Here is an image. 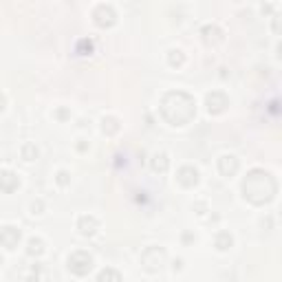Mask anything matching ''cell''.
I'll list each match as a JSON object with an SVG mask.
<instances>
[{
	"mask_svg": "<svg viewBox=\"0 0 282 282\" xmlns=\"http://www.w3.org/2000/svg\"><path fill=\"white\" fill-rule=\"evenodd\" d=\"M183 62H185V56H183L181 49H172V51H168V64H170L172 68L183 66Z\"/></svg>",
	"mask_w": 282,
	"mask_h": 282,
	"instance_id": "20",
	"label": "cell"
},
{
	"mask_svg": "<svg viewBox=\"0 0 282 282\" xmlns=\"http://www.w3.org/2000/svg\"><path fill=\"white\" fill-rule=\"evenodd\" d=\"M77 229H80L82 236L91 238V236H95L97 229H100V221H97L95 216H91V214H84V216L77 219Z\"/></svg>",
	"mask_w": 282,
	"mask_h": 282,
	"instance_id": "11",
	"label": "cell"
},
{
	"mask_svg": "<svg viewBox=\"0 0 282 282\" xmlns=\"http://www.w3.org/2000/svg\"><path fill=\"white\" fill-rule=\"evenodd\" d=\"M75 53L80 57H88L95 53V42L91 40V38H82V40H77L75 44Z\"/></svg>",
	"mask_w": 282,
	"mask_h": 282,
	"instance_id": "16",
	"label": "cell"
},
{
	"mask_svg": "<svg viewBox=\"0 0 282 282\" xmlns=\"http://www.w3.org/2000/svg\"><path fill=\"white\" fill-rule=\"evenodd\" d=\"M42 212H44V201L42 199H36V201L31 203V214L33 216H40Z\"/></svg>",
	"mask_w": 282,
	"mask_h": 282,
	"instance_id": "22",
	"label": "cell"
},
{
	"mask_svg": "<svg viewBox=\"0 0 282 282\" xmlns=\"http://www.w3.org/2000/svg\"><path fill=\"white\" fill-rule=\"evenodd\" d=\"M77 150H80V152H86V150H88V141H86V139H80V143H77Z\"/></svg>",
	"mask_w": 282,
	"mask_h": 282,
	"instance_id": "25",
	"label": "cell"
},
{
	"mask_svg": "<svg viewBox=\"0 0 282 282\" xmlns=\"http://www.w3.org/2000/svg\"><path fill=\"white\" fill-rule=\"evenodd\" d=\"M205 106H207V113H210V115H221V113H225L227 106H229V97L223 91H212V93H207V97H205Z\"/></svg>",
	"mask_w": 282,
	"mask_h": 282,
	"instance_id": "6",
	"label": "cell"
},
{
	"mask_svg": "<svg viewBox=\"0 0 282 282\" xmlns=\"http://www.w3.org/2000/svg\"><path fill=\"white\" fill-rule=\"evenodd\" d=\"M201 38L205 44H219L223 40V31L216 24H205V27H201Z\"/></svg>",
	"mask_w": 282,
	"mask_h": 282,
	"instance_id": "12",
	"label": "cell"
},
{
	"mask_svg": "<svg viewBox=\"0 0 282 282\" xmlns=\"http://www.w3.org/2000/svg\"><path fill=\"white\" fill-rule=\"evenodd\" d=\"M53 115H56V119H57V121H66V119H71V111H68V108H57V111L53 113Z\"/></svg>",
	"mask_w": 282,
	"mask_h": 282,
	"instance_id": "23",
	"label": "cell"
},
{
	"mask_svg": "<svg viewBox=\"0 0 282 282\" xmlns=\"http://www.w3.org/2000/svg\"><path fill=\"white\" fill-rule=\"evenodd\" d=\"M242 196L251 205H265L271 203L278 194V181L274 179V174L262 168H254L247 172V176L242 179Z\"/></svg>",
	"mask_w": 282,
	"mask_h": 282,
	"instance_id": "2",
	"label": "cell"
},
{
	"mask_svg": "<svg viewBox=\"0 0 282 282\" xmlns=\"http://www.w3.org/2000/svg\"><path fill=\"white\" fill-rule=\"evenodd\" d=\"M66 265H68V271H71L73 276L84 278V276H88L91 274V269H93V256L88 254V251H84V249H77V251H73V254L68 256Z\"/></svg>",
	"mask_w": 282,
	"mask_h": 282,
	"instance_id": "4",
	"label": "cell"
},
{
	"mask_svg": "<svg viewBox=\"0 0 282 282\" xmlns=\"http://www.w3.org/2000/svg\"><path fill=\"white\" fill-rule=\"evenodd\" d=\"M95 282H123L121 274L117 269H113V267H106V269H102L100 274H97Z\"/></svg>",
	"mask_w": 282,
	"mask_h": 282,
	"instance_id": "17",
	"label": "cell"
},
{
	"mask_svg": "<svg viewBox=\"0 0 282 282\" xmlns=\"http://www.w3.org/2000/svg\"><path fill=\"white\" fill-rule=\"evenodd\" d=\"M4 106H7V97H4L2 93H0V113L4 111Z\"/></svg>",
	"mask_w": 282,
	"mask_h": 282,
	"instance_id": "28",
	"label": "cell"
},
{
	"mask_svg": "<svg viewBox=\"0 0 282 282\" xmlns=\"http://www.w3.org/2000/svg\"><path fill=\"white\" fill-rule=\"evenodd\" d=\"M56 183H57L60 187H66L68 183H71V174H68L66 170H60V172L56 174Z\"/></svg>",
	"mask_w": 282,
	"mask_h": 282,
	"instance_id": "21",
	"label": "cell"
},
{
	"mask_svg": "<svg viewBox=\"0 0 282 282\" xmlns=\"http://www.w3.org/2000/svg\"><path fill=\"white\" fill-rule=\"evenodd\" d=\"M20 152H22V159H24V161H36L38 157H40V150H38V146H36V143H31V141L24 143Z\"/></svg>",
	"mask_w": 282,
	"mask_h": 282,
	"instance_id": "19",
	"label": "cell"
},
{
	"mask_svg": "<svg viewBox=\"0 0 282 282\" xmlns=\"http://www.w3.org/2000/svg\"><path fill=\"white\" fill-rule=\"evenodd\" d=\"M27 254L31 256V258H40V256L44 254V240L42 238H29L27 240Z\"/></svg>",
	"mask_w": 282,
	"mask_h": 282,
	"instance_id": "18",
	"label": "cell"
},
{
	"mask_svg": "<svg viewBox=\"0 0 282 282\" xmlns=\"http://www.w3.org/2000/svg\"><path fill=\"white\" fill-rule=\"evenodd\" d=\"M20 240H22V231L18 229V227H13V225L0 227V245H2L4 249L13 251L18 245H20Z\"/></svg>",
	"mask_w": 282,
	"mask_h": 282,
	"instance_id": "7",
	"label": "cell"
},
{
	"mask_svg": "<svg viewBox=\"0 0 282 282\" xmlns=\"http://www.w3.org/2000/svg\"><path fill=\"white\" fill-rule=\"evenodd\" d=\"M0 265H2V258H0Z\"/></svg>",
	"mask_w": 282,
	"mask_h": 282,
	"instance_id": "30",
	"label": "cell"
},
{
	"mask_svg": "<svg viewBox=\"0 0 282 282\" xmlns=\"http://www.w3.org/2000/svg\"><path fill=\"white\" fill-rule=\"evenodd\" d=\"M38 271H40V267L33 265L31 267V274L27 276V280H24V282H38V280H40V274H38Z\"/></svg>",
	"mask_w": 282,
	"mask_h": 282,
	"instance_id": "24",
	"label": "cell"
},
{
	"mask_svg": "<svg viewBox=\"0 0 282 282\" xmlns=\"http://www.w3.org/2000/svg\"><path fill=\"white\" fill-rule=\"evenodd\" d=\"M119 128H121V123H119L117 117L108 115V117H104V119H102V132H104V135L113 137V135H117V132H119Z\"/></svg>",
	"mask_w": 282,
	"mask_h": 282,
	"instance_id": "15",
	"label": "cell"
},
{
	"mask_svg": "<svg viewBox=\"0 0 282 282\" xmlns=\"http://www.w3.org/2000/svg\"><path fill=\"white\" fill-rule=\"evenodd\" d=\"M176 181L181 183L183 187H196L199 185V170L194 166H183L176 172Z\"/></svg>",
	"mask_w": 282,
	"mask_h": 282,
	"instance_id": "9",
	"label": "cell"
},
{
	"mask_svg": "<svg viewBox=\"0 0 282 282\" xmlns=\"http://www.w3.org/2000/svg\"><path fill=\"white\" fill-rule=\"evenodd\" d=\"M20 187V176L11 170H2L0 172V192L2 194H13V192Z\"/></svg>",
	"mask_w": 282,
	"mask_h": 282,
	"instance_id": "8",
	"label": "cell"
},
{
	"mask_svg": "<svg viewBox=\"0 0 282 282\" xmlns=\"http://www.w3.org/2000/svg\"><path fill=\"white\" fill-rule=\"evenodd\" d=\"M159 113L163 121L170 126H187L196 117V100L185 91H168L161 97Z\"/></svg>",
	"mask_w": 282,
	"mask_h": 282,
	"instance_id": "1",
	"label": "cell"
},
{
	"mask_svg": "<svg viewBox=\"0 0 282 282\" xmlns=\"http://www.w3.org/2000/svg\"><path fill=\"white\" fill-rule=\"evenodd\" d=\"M93 22L100 29H111L117 22V13L113 9V4H97L93 9Z\"/></svg>",
	"mask_w": 282,
	"mask_h": 282,
	"instance_id": "5",
	"label": "cell"
},
{
	"mask_svg": "<svg viewBox=\"0 0 282 282\" xmlns=\"http://www.w3.org/2000/svg\"><path fill=\"white\" fill-rule=\"evenodd\" d=\"M168 260V254L163 247H146L141 254V267L146 271H150V274H157V271L163 269V265H166Z\"/></svg>",
	"mask_w": 282,
	"mask_h": 282,
	"instance_id": "3",
	"label": "cell"
},
{
	"mask_svg": "<svg viewBox=\"0 0 282 282\" xmlns=\"http://www.w3.org/2000/svg\"><path fill=\"white\" fill-rule=\"evenodd\" d=\"M183 240H185V242H192V240H194V236H192L190 231H185V234H183Z\"/></svg>",
	"mask_w": 282,
	"mask_h": 282,
	"instance_id": "29",
	"label": "cell"
},
{
	"mask_svg": "<svg viewBox=\"0 0 282 282\" xmlns=\"http://www.w3.org/2000/svg\"><path fill=\"white\" fill-rule=\"evenodd\" d=\"M194 210H199V212H196V214H205V203H196V205H194Z\"/></svg>",
	"mask_w": 282,
	"mask_h": 282,
	"instance_id": "27",
	"label": "cell"
},
{
	"mask_svg": "<svg viewBox=\"0 0 282 282\" xmlns=\"http://www.w3.org/2000/svg\"><path fill=\"white\" fill-rule=\"evenodd\" d=\"M214 247L219 251H229L231 247H234V236H231L229 231H219V234L214 236Z\"/></svg>",
	"mask_w": 282,
	"mask_h": 282,
	"instance_id": "14",
	"label": "cell"
},
{
	"mask_svg": "<svg viewBox=\"0 0 282 282\" xmlns=\"http://www.w3.org/2000/svg\"><path fill=\"white\" fill-rule=\"evenodd\" d=\"M172 269H174V271H181V269H183V260L176 258L174 262H172Z\"/></svg>",
	"mask_w": 282,
	"mask_h": 282,
	"instance_id": "26",
	"label": "cell"
},
{
	"mask_svg": "<svg viewBox=\"0 0 282 282\" xmlns=\"http://www.w3.org/2000/svg\"><path fill=\"white\" fill-rule=\"evenodd\" d=\"M150 168H152V172H157V174H166V172L170 170V157H168L166 152H157V155H152V159H150Z\"/></svg>",
	"mask_w": 282,
	"mask_h": 282,
	"instance_id": "13",
	"label": "cell"
},
{
	"mask_svg": "<svg viewBox=\"0 0 282 282\" xmlns=\"http://www.w3.org/2000/svg\"><path fill=\"white\" fill-rule=\"evenodd\" d=\"M216 166H219V172L223 176H234L240 168V161L236 155H223V157H219V163H216Z\"/></svg>",
	"mask_w": 282,
	"mask_h": 282,
	"instance_id": "10",
	"label": "cell"
}]
</instances>
